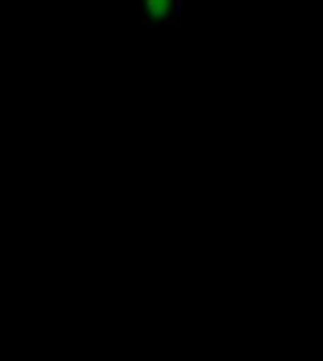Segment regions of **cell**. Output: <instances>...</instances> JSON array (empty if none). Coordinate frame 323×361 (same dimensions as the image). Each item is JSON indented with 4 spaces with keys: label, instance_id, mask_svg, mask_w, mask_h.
Returning <instances> with one entry per match:
<instances>
[{
    "label": "cell",
    "instance_id": "1",
    "mask_svg": "<svg viewBox=\"0 0 323 361\" xmlns=\"http://www.w3.org/2000/svg\"><path fill=\"white\" fill-rule=\"evenodd\" d=\"M145 5H148V13L155 20H167L174 8V0H145Z\"/></svg>",
    "mask_w": 323,
    "mask_h": 361
}]
</instances>
